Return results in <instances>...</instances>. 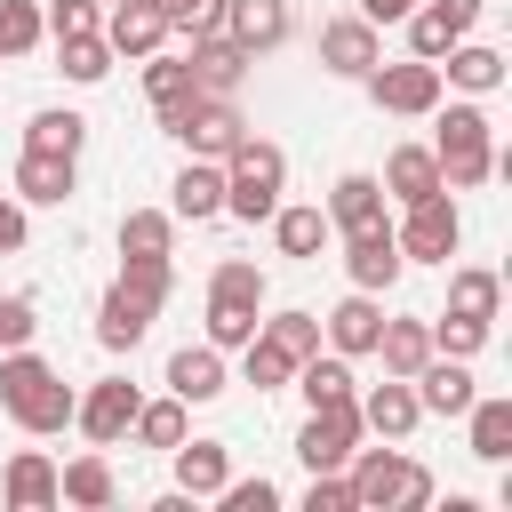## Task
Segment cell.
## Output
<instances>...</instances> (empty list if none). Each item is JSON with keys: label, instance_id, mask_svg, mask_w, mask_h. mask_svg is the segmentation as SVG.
Here are the masks:
<instances>
[{"label": "cell", "instance_id": "cell-1", "mask_svg": "<svg viewBox=\"0 0 512 512\" xmlns=\"http://www.w3.org/2000/svg\"><path fill=\"white\" fill-rule=\"evenodd\" d=\"M72 384L40 360V352H24V344H8V360H0V408L24 424V432H64L72 424Z\"/></svg>", "mask_w": 512, "mask_h": 512}, {"label": "cell", "instance_id": "cell-2", "mask_svg": "<svg viewBox=\"0 0 512 512\" xmlns=\"http://www.w3.org/2000/svg\"><path fill=\"white\" fill-rule=\"evenodd\" d=\"M344 472H352V512H424L432 504V472L408 464L400 448H352Z\"/></svg>", "mask_w": 512, "mask_h": 512}, {"label": "cell", "instance_id": "cell-3", "mask_svg": "<svg viewBox=\"0 0 512 512\" xmlns=\"http://www.w3.org/2000/svg\"><path fill=\"white\" fill-rule=\"evenodd\" d=\"M280 184H288V152H280V144L240 136V144L224 152V216L264 224V216L280 208Z\"/></svg>", "mask_w": 512, "mask_h": 512}, {"label": "cell", "instance_id": "cell-4", "mask_svg": "<svg viewBox=\"0 0 512 512\" xmlns=\"http://www.w3.org/2000/svg\"><path fill=\"white\" fill-rule=\"evenodd\" d=\"M432 160H440V184H448V192H472V184H488V176H496V120H488L480 104H448Z\"/></svg>", "mask_w": 512, "mask_h": 512}, {"label": "cell", "instance_id": "cell-5", "mask_svg": "<svg viewBox=\"0 0 512 512\" xmlns=\"http://www.w3.org/2000/svg\"><path fill=\"white\" fill-rule=\"evenodd\" d=\"M392 240H400V264H448L456 240H464V216H456L448 192H424V200H408V224Z\"/></svg>", "mask_w": 512, "mask_h": 512}, {"label": "cell", "instance_id": "cell-6", "mask_svg": "<svg viewBox=\"0 0 512 512\" xmlns=\"http://www.w3.org/2000/svg\"><path fill=\"white\" fill-rule=\"evenodd\" d=\"M168 136H176L192 160H224V152L248 136V120H240V104H232V96H192V104L168 120Z\"/></svg>", "mask_w": 512, "mask_h": 512}, {"label": "cell", "instance_id": "cell-7", "mask_svg": "<svg viewBox=\"0 0 512 512\" xmlns=\"http://www.w3.org/2000/svg\"><path fill=\"white\" fill-rule=\"evenodd\" d=\"M352 448H360V400H328V408H312L304 432H296L304 472H344Z\"/></svg>", "mask_w": 512, "mask_h": 512}, {"label": "cell", "instance_id": "cell-8", "mask_svg": "<svg viewBox=\"0 0 512 512\" xmlns=\"http://www.w3.org/2000/svg\"><path fill=\"white\" fill-rule=\"evenodd\" d=\"M368 96H376V112H440V64H424V56H408V64H368Z\"/></svg>", "mask_w": 512, "mask_h": 512}, {"label": "cell", "instance_id": "cell-9", "mask_svg": "<svg viewBox=\"0 0 512 512\" xmlns=\"http://www.w3.org/2000/svg\"><path fill=\"white\" fill-rule=\"evenodd\" d=\"M184 64H192V88H200V96H240V80H248L256 56L216 24V32H192V56H184Z\"/></svg>", "mask_w": 512, "mask_h": 512}, {"label": "cell", "instance_id": "cell-10", "mask_svg": "<svg viewBox=\"0 0 512 512\" xmlns=\"http://www.w3.org/2000/svg\"><path fill=\"white\" fill-rule=\"evenodd\" d=\"M136 400H144V392H136L128 376H104V384H88V392L72 400V424H80L96 448H112V440L136 424Z\"/></svg>", "mask_w": 512, "mask_h": 512}, {"label": "cell", "instance_id": "cell-11", "mask_svg": "<svg viewBox=\"0 0 512 512\" xmlns=\"http://www.w3.org/2000/svg\"><path fill=\"white\" fill-rule=\"evenodd\" d=\"M320 64H328L336 80H368V64H384L376 24H368V16H336V24H320Z\"/></svg>", "mask_w": 512, "mask_h": 512}, {"label": "cell", "instance_id": "cell-12", "mask_svg": "<svg viewBox=\"0 0 512 512\" xmlns=\"http://www.w3.org/2000/svg\"><path fill=\"white\" fill-rule=\"evenodd\" d=\"M352 400H360V432H376V440H408V432L424 424L408 376H384V384H368V392H352Z\"/></svg>", "mask_w": 512, "mask_h": 512}, {"label": "cell", "instance_id": "cell-13", "mask_svg": "<svg viewBox=\"0 0 512 512\" xmlns=\"http://www.w3.org/2000/svg\"><path fill=\"white\" fill-rule=\"evenodd\" d=\"M152 312H160V304H144L136 288H120V280H112V288H104V304H96V344H104V352H136V344L152 336Z\"/></svg>", "mask_w": 512, "mask_h": 512}, {"label": "cell", "instance_id": "cell-14", "mask_svg": "<svg viewBox=\"0 0 512 512\" xmlns=\"http://www.w3.org/2000/svg\"><path fill=\"white\" fill-rule=\"evenodd\" d=\"M392 216H384V184L376 176H336V192H328V232H384Z\"/></svg>", "mask_w": 512, "mask_h": 512}, {"label": "cell", "instance_id": "cell-15", "mask_svg": "<svg viewBox=\"0 0 512 512\" xmlns=\"http://www.w3.org/2000/svg\"><path fill=\"white\" fill-rule=\"evenodd\" d=\"M408 384H416V408H424V416H464V408H472V368L448 360V352H432Z\"/></svg>", "mask_w": 512, "mask_h": 512}, {"label": "cell", "instance_id": "cell-16", "mask_svg": "<svg viewBox=\"0 0 512 512\" xmlns=\"http://www.w3.org/2000/svg\"><path fill=\"white\" fill-rule=\"evenodd\" d=\"M160 40H168V16L152 0H112L104 8V48L112 56H152Z\"/></svg>", "mask_w": 512, "mask_h": 512}, {"label": "cell", "instance_id": "cell-17", "mask_svg": "<svg viewBox=\"0 0 512 512\" xmlns=\"http://www.w3.org/2000/svg\"><path fill=\"white\" fill-rule=\"evenodd\" d=\"M344 272H352V288L384 296V288L400 280V240H392V224H384V232H352V240H344Z\"/></svg>", "mask_w": 512, "mask_h": 512}, {"label": "cell", "instance_id": "cell-18", "mask_svg": "<svg viewBox=\"0 0 512 512\" xmlns=\"http://www.w3.org/2000/svg\"><path fill=\"white\" fill-rule=\"evenodd\" d=\"M320 328H328V344H336L344 360H360V352H376V328H384V304H376L368 288H352V296H344V304H336V312H328Z\"/></svg>", "mask_w": 512, "mask_h": 512}, {"label": "cell", "instance_id": "cell-19", "mask_svg": "<svg viewBox=\"0 0 512 512\" xmlns=\"http://www.w3.org/2000/svg\"><path fill=\"white\" fill-rule=\"evenodd\" d=\"M224 32H232L248 56L280 48V40H288V0H224Z\"/></svg>", "mask_w": 512, "mask_h": 512}, {"label": "cell", "instance_id": "cell-20", "mask_svg": "<svg viewBox=\"0 0 512 512\" xmlns=\"http://www.w3.org/2000/svg\"><path fill=\"white\" fill-rule=\"evenodd\" d=\"M16 200H32V208H64V200H72V160L24 144V160H16Z\"/></svg>", "mask_w": 512, "mask_h": 512}, {"label": "cell", "instance_id": "cell-21", "mask_svg": "<svg viewBox=\"0 0 512 512\" xmlns=\"http://www.w3.org/2000/svg\"><path fill=\"white\" fill-rule=\"evenodd\" d=\"M144 96H152V120L168 128V120H176V112H184V104L200 96V88H192V64H184V56H160V48H152V56H144Z\"/></svg>", "mask_w": 512, "mask_h": 512}, {"label": "cell", "instance_id": "cell-22", "mask_svg": "<svg viewBox=\"0 0 512 512\" xmlns=\"http://www.w3.org/2000/svg\"><path fill=\"white\" fill-rule=\"evenodd\" d=\"M376 184H384L400 208H408V200H424V192H448V184H440V160H432V144H400V152L384 160V176H376Z\"/></svg>", "mask_w": 512, "mask_h": 512}, {"label": "cell", "instance_id": "cell-23", "mask_svg": "<svg viewBox=\"0 0 512 512\" xmlns=\"http://www.w3.org/2000/svg\"><path fill=\"white\" fill-rule=\"evenodd\" d=\"M168 216H184V224L224 216V160H184V176H176V208H168Z\"/></svg>", "mask_w": 512, "mask_h": 512}, {"label": "cell", "instance_id": "cell-24", "mask_svg": "<svg viewBox=\"0 0 512 512\" xmlns=\"http://www.w3.org/2000/svg\"><path fill=\"white\" fill-rule=\"evenodd\" d=\"M168 392L192 408V400H216L224 392V352L216 344H184L176 360H168Z\"/></svg>", "mask_w": 512, "mask_h": 512}, {"label": "cell", "instance_id": "cell-25", "mask_svg": "<svg viewBox=\"0 0 512 512\" xmlns=\"http://www.w3.org/2000/svg\"><path fill=\"white\" fill-rule=\"evenodd\" d=\"M168 456H176V488H184V496H216V488L232 480V456H224V440H176Z\"/></svg>", "mask_w": 512, "mask_h": 512}, {"label": "cell", "instance_id": "cell-26", "mask_svg": "<svg viewBox=\"0 0 512 512\" xmlns=\"http://www.w3.org/2000/svg\"><path fill=\"white\" fill-rule=\"evenodd\" d=\"M0 496H8L16 512H48V504H56V464H48L40 448H16V456H8V480H0Z\"/></svg>", "mask_w": 512, "mask_h": 512}, {"label": "cell", "instance_id": "cell-27", "mask_svg": "<svg viewBox=\"0 0 512 512\" xmlns=\"http://www.w3.org/2000/svg\"><path fill=\"white\" fill-rule=\"evenodd\" d=\"M464 424H472V456H480V464H504V456H512V400H504V392H488V400L472 392Z\"/></svg>", "mask_w": 512, "mask_h": 512}, {"label": "cell", "instance_id": "cell-28", "mask_svg": "<svg viewBox=\"0 0 512 512\" xmlns=\"http://www.w3.org/2000/svg\"><path fill=\"white\" fill-rule=\"evenodd\" d=\"M120 496V480H112V464L104 456H72L64 472H56V504H80V512H104Z\"/></svg>", "mask_w": 512, "mask_h": 512}, {"label": "cell", "instance_id": "cell-29", "mask_svg": "<svg viewBox=\"0 0 512 512\" xmlns=\"http://www.w3.org/2000/svg\"><path fill=\"white\" fill-rule=\"evenodd\" d=\"M440 64H448L440 80H456L464 96H488V88H504V56H496L488 40H456V48L440 56Z\"/></svg>", "mask_w": 512, "mask_h": 512}, {"label": "cell", "instance_id": "cell-30", "mask_svg": "<svg viewBox=\"0 0 512 512\" xmlns=\"http://www.w3.org/2000/svg\"><path fill=\"white\" fill-rule=\"evenodd\" d=\"M264 224H272L280 256H296V264H312V256L328 248V208H272Z\"/></svg>", "mask_w": 512, "mask_h": 512}, {"label": "cell", "instance_id": "cell-31", "mask_svg": "<svg viewBox=\"0 0 512 512\" xmlns=\"http://www.w3.org/2000/svg\"><path fill=\"white\" fill-rule=\"evenodd\" d=\"M376 352H384V376H416L432 360V320H384Z\"/></svg>", "mask_w": 512, "mask_h": 512}, {"label": "cell", "instance_id": "cell-32", "mask_svg": "<svg viewBox=\"0 0 512 512\" xmlns=\"http://www.w3.org/2000/svg\"><path fill=\"white\" fill-rule=\"evenodd\" d=\"M496 304H504V280H496L488 264H456V272H448V312H464V320H496Z\"/></svg>", "mask_w": 512, "mask_h": 512}, {"label": "cell", "instance_id": "cell-33", "mask_svg": "<svg viewBox=\"0 0 512 512\" xmlns=\"http://www.w3.org/2000/svg\"><path fill=\"white\" fill-rule=\"evenodd\" d=\"M296 392H304L312 408L352 400V360H344V352H328V360H320V352H304V360H296Z\"/></svg>", "mask_w": 512, "mask_h": 512}, {"label": "cell", "instance_id": "cell-34", "mask_svg": "<svg viewBox=\"0 0 512 512\" xmlns=\"http://www.w3.org/2000/svg\"><path fill=\"white\" fill-rule=\"evenodd\" d=\"M168 240H176L168 208H128L120 216V256H168Z\"/></svg>", "mask_w": 512, "mask_h": 512}, {"label": "cell", "instance_id": "cell-35", "mask_svg": "<svg viewBox=\"0 0 512 512\" xmlns=\"http://www.w3.org/2000/svg\"><path fill=\"white\" fill-rule=\"evenodd\" d=\"M208 304H248V312H264V272H256L248 256H224V264L208 272Z\"/></svg>", "mask_w": 512, "mask_h": 512}, {"label": "cell", "instance_id": "cell-36", "mask_svg": "<svg viewBox=\"0 0 512 512\" xmlns=\"http://www.w3.org/2000/svg\"><path fill=\"white\" fill-rule=\"evenodd\" d=\"M24 144H32V152H64V160H80V144H88V120H80V112H32Z\"/></svg>", "mask_w": 512, "mask_h": 512}, {"label": "cell", "instance_id": "cell-37", "mask_svg": "<svg viewBox=\"0 0 512 512\" xmlns=\"http://www.w3.org/2000/svg\"><path fill=\"white\" fill-rule=\"evenodd\" d=\"M128 432H136L144 448H176L192 424H184V400L168 392V400H136V424H128Z\"/></svg>", "mask_w": 512, "mask_h": 512}, {"label": "cell", "instance_id": "cell-38", "mask_svg": "<svg viewBox=\"0 0 512 512\" xmlns=\"http://www.w3.org/2000/svg\"><path fill=\"white\" fill-rule=\"evenodd\" d=\"M400 24H408V48H416V56H424V64H440V56H448V48H456V40H464V32H456V24H448V16H440V8H408V16H400Z\"/></svg>", "mask_w": 512, "mask_h": 512}, {"label": "cell", "instance_id": "cell-39", "mask_svg": "<svg viewBox=\"0 0 512 512\" xmlns=\"http://www.w3.org/2000/svg\"><path fill=\"white\" fill-rule=\"evenodd\" d=\"M56 56H64V80H104L112 72V48H104V32H72V40H56Z\"/></svg>", "mask_w": 512, "mask_h": 512}, {"label": "cell", "instance_id": "cell-40", "mask_svg": "<svg viewBox=\"0 0 512 512\" xmlns=\"http://www.w3.org/2000/svg\"><path fill=\"white\" fill-rule=\"evenodd\" d=\"M240 368H248V384H256V392H280V384L296 376V360H288L272 336H248V344H240Z\"/></svg>", "mask_w": 512, "mask_h": 512}, {"label": "cell", "instance_id": "cell-41", "mask_svg": "<svg viewBox=\"0 0 512 512\" xmlns=\"http://www.w3.org/2000/svg\"><path fill=\"white\" fill-rule=\"evenodd\" d=\"M256 336H272L288 360H304V352H320V320L312 312H272V320H256Z\"/></svg>", "mask_w": 512, "mask_h": 512}, {"label": "cell", "instance_id": "cell-42", "mask_svg": "<svg viewBox=\"0 0 512 512\" xmlns=\"http://www.w3.org/2000/svg\"><path fill=\"white\" fill-rule=\"evenodd\" d=\"M40 32H48V24H40L32 0H0V56H32Z\"/></svg>", "mask_w": 512, "mask_h": 512}, {"label": "cell", "instance_id": "cell-43", "mask_svg": "<svg viewBox=\"0 0 512 512\" xmlns=\"http://www.w3.org/2000/svg\"><path fill=\"white\" fill-rule=\"evenodd\" d=\"M488 344V320H464V312H440L432 320V352H448V360H472Z\"/></svg>", "mask_w": 512, "mask_h": 512}, {"label": "cell", "instance_id": "cell-44", "mask_svg": "<svg viewBox=\"0 0 512 512\" xmlns=\"http://www.w3.org/2000/svg\"><path fill=\"white\" fill-rule=\"evenodd\" d=\"M120 288H136L144 304H168L176 272H168V256H128V264H120Z\"/></svg>", "mask_w": 512, "mask_h": 512}, {"label": "cell", "instance_id": "cell-45", "mask_svg": "<svg viewBox=\"0 0 512 512\" xmlns=\"http://www.w3.org/2000/svg\"><path fill=\"white\" fill-rule=\"evenodd\" d=\"M40 24H48L56 40H72V32H104V0H48Z\"/></svg>", "mask_w": 512, "mask_h": 512}, {"label": "cell", "instance_id": "cell-46", "mask_svg": "<svg viewBox=\"0 0 512 512\" xmlns=\"http://www.w3.org/2000/svg\"><path fill=\"white\" fill-rule=\"evenodd\" d=\"M248 336H256V312L248 304H208V344L216 352H240Z\"/></svg>", "mask_w": 512, "mask_h": 512}, {"label": "cell", "instance_id": "cell-47", "mask_svg": "<svg viewBox=\"0 0 512 512\" xmlns=\"http://www.w3.org/2000/svg\"><path fill=\"white\" fill-rule=\"evenodd\" d=\"M152 8H160V16H168V32H184V40L224 24V0H152Z\"/></svg>", "mask_w": 512, "mask_h": 512}, {"label": "cell", "instance_id": "cell-48", "mask_svg": "<svg viewBox=\"0 0 512 512\" xmlns=\"http://www.w3.org/2000/svg\"><path fill=\"white\" fill-rule=\"evenodd\" d=\"M216 504H224V512H272V504H280V488L256 472V480H224V488H216Z\"/></svg>", "mask_w": 512, "mask_h": 512}, {"label": "cell", "instance_id": "cell-49", "mask_svg": "<svg viewBox=\"0 0 512 512\" xmlns=\"http://www.w3.org/2000/svg\"><path fill=\"white\" fill-rule=\"evenodd\" d=\"M304 512H352V480H344V472H312Z\"/></svg>", "mask_w": 512, "mask_h": 512}, {"label": "cell", "instance_id": "cell-50", "mask_svg": "<svg viewBox=\"0 0 512 512\" xmlns=\"http://www.w3.org/2000/svg\"><path fill=\"white\" fill-rule=\"evenodd\" d=\"M32 296H0V344H32Z\"/></svg>", "mask_w": 512, "mask_h": 512}, {"label": "cell", "instance_id": "cell-51", "mask_svg": "<svg viewBox=\"0 0 512 512\" xmlns=\"http://www.w3.org/2000/svg\"><path fill=\"white\" fill-rule=\"evenodd\" d=\"M16 248H24V200L0 192V256H16Z\"/></svg>", "mask_w": 512, "mask_h": 512}, {"label": "cell", "instance_id": "cell-52", "mask_svg": "<svg viewBox=\"0 0 512 512\" xmlns=\"http://www.w3.org/2000/svg\"><path fill=\"white\" fill-rule=\"evenodd\" d=\"M432 8H440V16H448V24H456V32H472V24H480V8H488V0H432Z\"/></svg>", "mask_w": 512, "mask_h": 512}, {"label": "cell", "instance_id": "cell-53", "mask_svg": "<svg viewBox=\"0 0 512 512\" xmlns=\"http://www.w3.org/2000/svg\"><path fill=\"white\" fill-rule=\"evenodd\" d=\"M408 8H416V0H360V16H368V24H400Z\"/></svg>", "mask_w": 512, "mask_h": 512}, {"label": "cell", "instance_id": "cell-54", "mask_svg": "<svg viewBox=\"0 0 512 512\" xmlns=\"http://www.w3.org/2000/svg\"><path fill=\"white\" fill-rule=\"evenodd\" d=\"M104 8H112V0H104Z\"/></svg>", "mask_w": 512, "mask_h": 512}]
</instances>
